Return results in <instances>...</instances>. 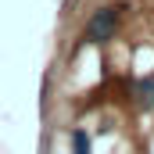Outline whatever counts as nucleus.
Segmentation results:
<instances>
[{
    "label": "nucleus",
    "mask_w": 154,
    "mask_h": 154,
    "mask_svg": "<svg viewBox=\"0 0 154 154\" xmlns=\"http://www.w3.org/2000/svg\"><path fill=\"white\" fill-rule=\"evenodd\" d=\"M118 11H122V7H100V11H93V18H90L86 29H82V39H86V43H104V39H111L118 32Z\"/></svg>",
    "instance_id": "nucleus-1"
},
{
    "label": "nucleus",
    "mask_w": 154,
    "mask_h": 154,
    "mask_svg": "<svg viewBox=\"0 0 154 154\" xmlns=\"http://www.w3.org/2000/svg\"><path fill=\"white\" fill-rule=\"evenodd\" d=\"M136 100H140V108H151L154 104V75L136 82Z\"/></svg>",
    "instance_id": "nucleus-2"
},
{
    "label": "nucleus",
    "mask_w": 154,
    "mask_h": 154,
    "mask_svg": "<svg viewBox=\"0 0 154 154\" xmlns=\"http://www.w3.org/2000/svg\"><path fill=\"white\" fill-rule=\"evenodd\" d=\"M72 147H75V154H90V136L82 129H72Z\"/></svg>",
    "instance_id": "nucleus-3"
}]
</instances>
